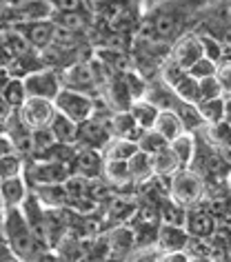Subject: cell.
<instances>
[{"instance_id": "cell-15", "label": "cell", "mask_w": 231, "mask_h": 262, "mask_svg": "<svg viewBox=\"0 0 231 262\" xmlns=\"http://www.w3.org/2000/svg\"><path fill=\"white\" fill-rule=\"evenodd\" d=\"M0 195H3V202H5V209H16V207H23V202L27 200V180H25L23 173L18 176H11V178H5L0 180Z\"/></svg>"}, {"instance_id": "cell-14", "label": "cell", "mask_w": 231, "mask_h": 262, "mask_svg": "<svg viewBox=\"0 0 231 262\" xmlns=\"http://www.w3.org/2000/svg\"><path fill=\"white\" fill-rule=\"evenodd\" d=\"M202 58V47H200V40L198 36H184L178 40L174 54H171V60H174L178 67L189 71L194 64Z\"/></svg>"}, {"instance_id": "cell-27", "label": "cell", "mask_w": 231, "mask_h": 262, "mask_svg": "<svg viewBox=\"0 0 231 262\" xmlns=\"http://www.w3.org/2000/svg\"><path fill=\"white\" fill-rule=\"evenodd\" d=\"M0 96L5 98V102L9 104L14 111H20L23 104L27 102V89H25V82L23 78H11V80L5 84V89L0 91Z\"/></svg>"}, {"instance_id": "cell-33", "label": "cell", "mask_w": 231, "mask_h": 262, "mask_svg": "<svg viewBox=\"0 0 231 262\" xmlns=\"http://www.w3.org/2000/svg\"><path fill=\"white\" fill-rule=\"evenodd\" d=\"M102 173L107 176V180L111 182V185H127V182H131V173H129V165L127 162H120V160H104V169Z\"/></svg>"}, {"instance_id": "cell-7", "label": "cell", "mask_w": 231, "mask_h": 262, "mask_svg": "<svg viewBox=\"0 0 231 262\" xmlns=\"http://www.w3.org/2000/svg\"><path fill=\"white\" fill-rule=\"evenodd\" d=\"M20 116L23 124L27 129H43V127H49L51 120L56 116V107L51 100H43V98H27V102L23 104L20 111H16Z\"/></svg>"}, {"instance_id": "cell-51", "label": "cell", "mask_w": 231, "mask_h": 262, "mask_svg": "<svg viewBox=\"0 0 231 262\" xmlns=\"http://www.w3.org/2000/svg\"><path fill=\"white\" fill-rule=\"evenodd\" d=\"M111 3H118V5H124V7H134L138 9L142 5V0H111Z\"/></svg>"}, {"instance_id": "cell-35", "label": "cell", "mask_w": 231, "mask_h": 262, "mask_svg": "<svg viewBox=\"0 0 231 262\" xmlns=\"http://www.w3.org/2000/svg\"><path fill=\"white\" fill-rule=\"evenodd\" d=\"M138 213V209L134 202L124 200V198H116L114 202H111V209H109V215L118 222H129L134 215Z\"/></svg>"}, {"instance_id": "cell-8", "label": "cell", "mask_w": 231, "mask_h": 262, "mask_svg": "<svg viewBox=\"0 0 231 262\" xmlns=\"http://www.w3.org/2000/svg\"><path fill=\"white\" fill-rule=\"evenodd\" d=\"M11 29H18L20 34L27 38L29 45L34 49H47L54 45V31H56V25L51 20H38V23H23V25H16Z\"/></svg>"}, {"instance_id": "cell-41", "label": "cell", "mask_w": 231, "mask_h": 262, "mask_svg": "<svg viewBox=\"0 0 231 262\" xmlns=\"http://www.w3.org/2000/svg\"><path fill=\"white\" fill-rule=\"evenodd\" d=\"M18 173H23V162L18 156H9V158L0 160V180L11 178V176H18Z\"/></svg>"}, {"instance_id": "cell-31", "label": "cell", "mask_w": 231, "mask_h": 262, "mask_svg": "<svg viewBox=\"0 0 231 262\" xmlns=\"http://www.w3.org/2000/svg\"><path fill=\"white\" fill-rule=\"evenodd\" d=\"M51 23L56 27H62V29H69L74 34H80V31L87 27V18H85L82 11H71V14H65V11H56L51 16Z\"/></svg>"}, {"instance_id": "cell-50", "label": "cell", "mask_w": 231, "mask_h": 262, "mask_svg": "<svg viewBox=\"0 0 231 262\" xmlns=\"http://www.w3.org/2000/svg\"><path fill=\"white\" fill-rule=\"evenodd\" d=\"M11 80V74H9V69L7 67H0V91L5 89V84H7Z\"/></svg>"}, {"instance_id": "cell-40", "label": "cell", "mask_w": 231, "mask_h": 262, "mask_svg": "<svg viewBox=\"0 0 231 262\" xmlns=\"http://www.w3.org/2000/svg\"><path fill=\"white\" fill-rule=\"evenodd\" d=\"M189 76H194L196 80H202V78H211V76H216L218 74V64L214 62V60H209V58H200L194 67H191L189 71H187Z\"/></svg>"}, {"instance_id": "cell-54", "label": "cell", "mask_w": 231, "mask_h": 262, "mask_svg": "<svg viewBox=\"0 0 231 262\" xmlns=\"http://www.w3.org/2000/svg\"><path fill=\"white\" fill-rule=\"evenodd\" d=\"M0 262H20V260H18L14 253H7V255H5V258H0Z\"/></svg>"}, {"instance_id": "cell-13", "label": "cell", "mask_w": 231, "mask_h": 262, "mask_svg": "<svg viewBox=\"0 0 231 262\" xmlns=\"http://www.w3.org/2000/svg\"><path fill=\"white\" fill-rule=\"evenodd\" d=\"M189 233L184 231V227H174V225H160L158 227V240L156 245L162 249L164 253H178L187 251L189 245Z\"/></svg>"}, {"instance_id": "cell-23", "label": "cell", "mask_w": 231, "mask_h": 262, "mask_svg": "<svg viewBox=\"0 0 231 262\" xmlns=\"http://www.w3.org/2000/svg\"><path fill=\"white\" fill-rule=\"evenodd\" d=\"M169 149L176 154V158L180 160L182 169H189V165L196 158V140H194V134L184 131V134L178 136L174 142H169Z\"/></svg>"}, {"instance_id": "cell-11", "label": "cell", "mask_w": 231, "mask_h": 262, "mask_svg": "<svg viewBox=\"0 0 231 262\" xmlns=\"http://www.w3.org/2000/svg\"><path fill=\"white\" fill-rule=\"evenodd\" d=\"M74 173L85 176V178H98L100 171L104 169V156L102 151L96 149H87V147H78L76 158H74Z\"/></svg>"}, {"instance_id": "cell-43", "label": "cell", "mask_w": 231, "mask_h": 262, "mask_svg": "<svg viewBox=\"0 0 231 262\" xmlns=\"http://www.w3.org/2000/svg\"><path fill=\"white\" fill-rule=\"evenodd\" d=\"M218 82H220V87H222V94H227L231 96V62L227 64H218Z\"/></svg>"}, {"instance_id": "cell-30", "label": "cell", "mask_w": 231, "mask_h": 262, "mask_svg": "<svg viewBox=\"0 0 231 262\" xmlns=\"http://www.w3.org/2000/svg\"><path fill=\"white\" fill-rule=\"evenodd\" d=\"M176 114H178V118H180V122H182V127H184V131H189V134H194L196 129H200L202 124H204V120L200 118V114H198V109H196V104H189V102H178L176 104Z\"/></svg>"}, {"instance_id": "cell-28", "label": "cell", "mask_w": 231, "mask_h": 262, "mask_svg": "<svg viewBox=\"0 0 231 262\" xmlns=\"http://www.w3.org/2000/svg\"><path fill=\"white\" fill-rule=\"evenodd\" d=\"M171 91H174V94L178 96V100H182V102L198 104V100H200V94H198V80L194 76H189L187 71L176 80Z\"/></svg>"}, {"instance_id": "cell-25", "label": "cell", "mask_w": 231, "mask_h": 262, "mask_svg": "<svg viewBox=\"0 0 231 262\" xmlns=\"http://www.w3.org/2000/svg\"><path fill=\"white\" fill-rule=\"evenodd\" d=\"M158 213H160V225H174L184 227V218H187V209L178 205L174 198H164L158 205Z\"/></svg>"}, {"instance_id": "cell-2", "label": "cell", "mask_w": 231, "mask_h": 262, "mask_svg": "<svg viewBox=\"0 0 231 262\" xmlns=\"http://www.w3.org/2000/svg\"><path fill=\"white\" fill-rule=\"evenodd\" d=\"M54 107H56L58 114L67 116L69 120H74L76 124H82V122H87L89 118H94L96 100L89 94L62 87L60 94H58L56 100H54Z\"/></svg>"}, {"instance_id": "cell-20", "label": "cell", "mask_w": 231, "mask_h": 262, "mask_svg": "<svg viewBox=\"0 0 231 262\" xmlns=\"http://www.w3.org/2000/svg\"><path fill=\"white\" fill-rule=\"evenodd\" d=\"M109 102L116 107V111H129L134 98L129 94V87L124 82L122 74H114L109 80Z\"/></svg>"}, {"instance_id": "cell-16", "label": "cell", "mask_w": 231, "mask_h": 262, "mask_svg": "<svg viewBox=\"0 0 231 262\" xmlns=\"http://www.w3.org/2000/svg\"><path fill=\"white\" fill-rule=\"evenodd\" d=\"M34 195L40 202L43 209L47 211H58L69 205V195L65 191V185H45V187H34Z\"/></svg>"}, {"instance_id": "cell-42", "label": "cell", "mask_w": 231, "mask_h": 262, "mask_svg": "<svg viewBox=\"0 0 231 262\" xmlns=\"http://www.w3.org/2000/svg\"><path fill=\"white\" fill-rule=\"evenodd\" d=\"M54 45H56V47H60V49L69 51L76 45V34H74V31H69V29L56 27V31H54Z\"/></svg>"}, {"instance_id": "cell-32", "label": "cell", "mask_w": 231, "mask_h": 262, "mask_svg": "<svg viewBox=\"0 0 231 262\" xmlns=\"http://www.w3.org/2000/svg\"><path fill=\"white\" fill-rule=\"evenodd\" d=\"M167 147H169V142L164 140L160 134H156L154 129H151V131H142L140 138H138V151L147 154V156H151V158H154L156 154L164 151Z\"/></svg>"}, {"instance_id": "cell-22", "label": "cell", "mask_w": 231, "mask_h": 262, "mask_svg": "<svg viewBox=\"0 0 231 262\" xmlns=\"http://www.w3.org/2000/svg\"><path fill=\"white\" fill-rule=\"evenodd\" d=\"M96 60L100 62V67H107V69L114 71V74H124V71H131V62H129V58H127L124 51L98 47Z\"/></svg>"}, {"instance_id": "cell-45", "label": "cell", "mask_w": 231, "mask_h": 262, "mask_svg": "<svg viewBox=\"0 0 231 262\" xmlns=\"http://www.w3.org/2000/svg\"><path fill=\"white\" fill-rule=\"evenodd\" d=\"M56 11H65V14H71V11H82L85 5L82 0H54Z\"/></svg>"}, {"instance_id": "cell-3", "label": "cell", "mask_w": 231, "mask_h": 262, "mask_svg": "<svg viewBox=\"0 0 231 262\" xmlns=\"http://www.w3.org/2000/svg\"><path fill=\"white\" fill-rule=\"evenodd\" d=\"M74 173L71 165L65 162H56V160H40L36 158L31 165L27 167L25 180L31 187H45V185H65V180Z\"/></svg>"}, {"instance_id": "cell-24", "label": "cell", "mask_w": 231, "mask_h": 262, "mask_svg": "<svg viewBox=\"0 0 231 262\" xmlns=\"http://www.w3.org/2000/svg\"><path fill=\"white\" fill-rule=\"evenodd\" d=\"M151 165H154V176H160V178H174L182 169L180 160L176 158V154L171 151L169 147L164 149V151L156 154L154 158H151Z\"/></svg>"}, {"instance_id": "cell-12", "label": "cell", "mask_w": 231, "mask_h": 262, "mask_svg": "<svg viewBox=\"0 0 231 262\" xmlns=\"http://www.w3.org/2000/svg\"><path fill=\"white\" fill-rule=\"evenodd\" d=\"M151 25H154V31L160 42H171L174 38H178L182 29V16L180 9H164L160 11L156 18H151Z\"/></svg>"}, {"instance_id": "cell-6", "label": "cell", "mask_w": 231, "mask_h": 262, "mask_svg": "<svg viewBox=\"0 0 231 262\" xmlns=\"http://www.w3.org/2000/svg\"><path fill=\"white\" fill-rule=\"evenodd\" d=\"M114 138L109 129V118H89L87 122L80 124V134H78V145L76 147H87V149H96L102 151L109 145V140Z\"/></svg>"}, {"instance_id": "cell-39", "label": "cell", "mask_w": 231, "mask_h": 262, "mask_svg": "<svg viewBox=\"0 0 231 262\" xmlns=\"http://www.w3.org/2000/svg\"><path fill=\"white\" fill-rule=\"evenodd\" d=\"M122 76H124V82H127V87H129L131 98H134V100H142V98L147 96V82H144L134 69L124 71Z\"/></svg>"}, {"instance_id": "cell-21", "label": "cell", "mask_w": 231, "mask_h": 262, "mask_svg": "<svg viewBox=\"0 0 231 262\" xmlns=\"http://www.w3.org/2000/svg\"><path fill=\"white\" fill-rule=\"evenodd\" d=\"M138 154V142L127 140V138H111L109 145L102 149L104 160H120L129 162Z\"/></svg>"}, {"instance_id": "cell-38", "label": "cell", "mask_w": 231, "mask_h": 262, "mask_svg": "<svg viewBox=\"0 0 231 262\" xmlns=\"http://www.w3.org/2000/svg\"><path fill=\"white\" fill-rule=\"evenodd\" d=\"M198 94H200V100L222 98V87H220V82H218V78L211 76V78H202V80H198Z\"/></svg>"}, {"instance_id": "cell-55", "label": "cell", "mask_w": 231, "mask_h": 262, "mask_svg": "<svg viewBox=\"0 0 231 262\" xmlns=\"http://www.w3.org/2000/svg\"><path fill=\"white\" fill-rule=\"evenodd\" d=\"M5 213V211H3ZM3 213H0V242L5 240V220H3Z\"/></svg>"}, {"instance_id": "cell-60", "label": "cell", "mask_w": 231, "mask_h": 262, "mask_svg": "<svg viewBox=\"0 0 231 262\" xmlns=\"http://www.w3.org/2000/svg\"><path fill=\"white\" fill-rule=\"evenodd\" d=\"M51 3H54V0H51Z\"/></svg>"}, {"instance_id": "cell-48", "label": "cell", "mask_w": 231, "mask_h": 262, "mask_svg": "<svg viewBox=\"0 0 231 262\" xmlns=\"http://www.w3.org/2000/svg\"><path fill=\"white\" fill-rule=\"evenodd\" d=\"M191 255L187 251H178V253H164L160 262H189Z\"/></svg>"}, {"instance_id": "cell-47", "label": "cell", "mask_w": 231, "mask_h": 262, "mask_svg": "<svg viewBox=\"0 0 231 262\" xmlns=\"http://www.w3.org/2000/svg\"><path fill=\"white\" fill-rule=\"evenodd\" d=\"M109 3L111 0H82L85 11H91V14H104Z\"/></svg>"}, {"instance_id": "cell-4", "label": "cell", "mask_w": 231, "mask_h": 262, "mask_svg": "<svg viewBox=\"0 0 231 262\" xmlns=\"http://www.w3.org/2000/svg\"><path fill=\"white\" fill-rule=\"evenodd\" d=\"M23 82H25V89H27L29 98H43V100H51V102L56 100V96L60 94V89H62L60 78L49 67L29 71V74L23 78Z\"/></svg>"}, {"instance_id": "cell-9", "label": "cell", "mask_w": 231, "mask_h": 262, "mask_svg": "<svg viewBox=\"0 0 231 262\" xmlns=\"http://www.w3.org/2000/svg\"><path fill=\"white\" fill-rule=\"evenodd\" d=\"M96 82H98V76H96L94 62H76V64H69V67L65 69V84L62 87H67V89H76V91L87 94V89L94 87Z\"/></svg>"}, {"instance_id": "cell-1", "label": "cell", "mask_w": 231, "mask_h": 262, "mask_svg": "<svg viewBox=\"0 0 231 262\" xmlns=\"http://www.w3.org/2000/svg\"><path fill=\"white\" fill-rule=\"evenodd\" d=\"M5 220V242H7L9 251L16 255L20 262H31L38 253V245L34 231L29 229L25 213L20 207L16 209H5L3 213Z\"/></svg>"}, {"instance_id": "cell-56", "label": "cell", "mask_w": 231, "mask_h": 262, "mask_svg": "<svg viewBox=\"0 0 231 262\" xmlns=\"http://www.w3.org/2000/svg\"><path fill=\"white\" fill-rule=\"evenodd\" d=\"M189 262H214V260L211 258H191Z\"/></svg>"}, {"instance_id": "cell-59", "label": "cell", "mask_w": 231, "mask_h": 262, "mask_svg": "<svg viewBox=\"0 0 231 262\" xmlns=\"http://www.w3.org/2000/svg\"><path fill=\"white\" fill-rule=\"evenodd\" d=\"M0 27H3V20H0Z\"/></svg>"}, {"instance_id": "cell-53", "label": "cell", "mask_w": 231, "mask_h": 262, "mask_svg": "<svg viewBox=\"0 0 231 262\" xmlns=\"http://www.w3.org/2000/svg\"><path fill=\"white\" fill-rule=\"evenodd\" d=\"M160 3H164V0H142V5L147 9H151V7H156V5H160Z\"/></svg>"}, {"instance_id": "cell-34", "label": "cell", "mask_w": 231, "mask_h": 262, "mask_svg": "<svg viewBox=\"0 0 231 262\" xmlns=\"http://www.w3.org/2000/svg\"><path fill=\"white\" fill-rule=\"evenodd\" d=\"M136 245V238H134V229L129 227H116L109 235V249L111 251H129L131 247Z\"/></svg>"}, {"instance_id": "cell-49", "label": "cell", "mask_w": 231, "mask_h": 262, "mask_svg": "<svg viewBox=\"0 0 231 262\" xmlns=\"http://www.w3.org/2000/svg\"><path fill=\"white\" fill-rule=\"evenodd\" d=\"M11 114H14V109H11L9 104L5 102V98L0 96V122H7L11 118Z\"/></svg>"}, {"instance_id": "cell-19", "label": "cell", "mask_w": 231, "mask_h": 262, "mask_svg": "<svg viewBox=\"0 0 231 262\" xmlns=\"http://www.w3.org/2000/svg\"><path fill=\"white\" fill-rule=\"evenodd\" d=\"M154 131H156V134H160L167 142H174L178 136L184 134V127H182V122H180V118H178L176 111L162 109L160 114H158V120L154 124Z\"/></svg>"}, {"instance_id": "cell-36", "label": "cell", "mask_w": 231, "mask_h": 262, "mask_svg": "<svg viewBox=\"0 0 231 262\" xmlns=\"http://www.w3.org/2000/svg\"><path fill=\"white\" fill-rule=\"evenodd\" d=\"M31 138H34V154L38 156V158L56 145V138H54V134H51L49 127L34 129V131H31Z\"/></svg>"}, {"instance_id": "cell-46", "label": "cell", "mask_w": 231, "mask_h": 262, "mask_svg": "<svg viewBox=\"0 0 231 262\" xmlns=\"http://www.w3.org/2000/svg\"><path fill=\"white\" fill-rule=\"evenodd\" d=\"M9 156H18L16 147H14V140H11L9 134H0V160L9 158Z\"/></svg>"}, {"instance_id": "cell-29", "label": "cell", "mask_w": 231, "mask_h": 262, "mask_svg": "<svg viewBox=\"0 0 231 262\" xmlns=\"http://www.w3.org/2000/svg\"><path fill=\"white\" fill-rule=\"evenodd\" d=\"M198 114L209 127L220 124L224 120V98H214V100H200L196 104Z\"/></svg>"}, {"instance_id": "cell-37", "label": "cell", "mask_w": 231, "mask_h": 262, "mask_svg": "<svg viewBox=\"0 0 231 262\" xmlns=\"http://www.w3.org/2000/svg\"><path fill=\"white\" fill-rule=\"evenodd\" d=\"M198 40H200V47H202V56H204V58L214 60L216 64L222 60L224 51H222V45L218 42L216 38H211V36H207V34H202V36H198Z\"/></svg>"}, {"instance_id": "cell-18", "label": "cell", "mask_w": 231, "mask_h": 262, "mask_svg": "<svg viewBox=\"0 0 231 262\" xmlns=\"http://www.w3.org/2000/svg\"><path fill=\"white\" fill-rule=\"evenodd\" d=\"M51 134H54L56 142H60V145H78V134H80V124H76L74 120H69L67 116L58 114L54 116V120L49 124Z\"/></svg>"}, {"instance_id": "cell-10", "label": "cell", "mask_w": 231, "mask_h": 262, "mask_svg": "<svg viewBox=\"0 0 231 262\" xmlns=\"http://www.w3.org/2000/svg\"><path fill=\"white\" fill-rule=\"evenodd\" d=\"M184 231L194 240H207L216 233V220L214 215L204 209H187L184 218Z\"/></svg>"}, {"instance_id": "cell-26", "label": "cell", "mask_w": 231, "mask_h": 262, "mask_svg": "<svg viewBox=\"0 0 231 262\" xmlns=\"http://www.w3.org/2000/svg\"><path fill=\"white\" fill-rule=\"evenodd\" d=\"M129 173H131V182H149L151 178H154V165H151V156L138 151L134 158H131L129 162Z\"/></svg>"}, {"instance_id": "cell-52", "label": "cell", "mask_w": 231, "mask_h": 262, "mask_svg": "<svg viewBox=\"0 0 231 262\" xmlns=\"http://www.w3.org/2000/svg\"><path fill=\"white\" fill-rule=\"evenodd\" d=\"M222 122H227L229 127H231V98L224 100V120Z\"/></svg>"}, {"instance_id": "cell-58", "label": "cell", "mask_w": 231, "mask_h": 262, "mask_svg": "<svg viewBox=\"0 0 231 262\" xmlns=\"http://www.w3.org/2000/svg\"><path fill=\"white\" fill-rule=\"evenodd\" d=\"M227 185H229V189H231V173H229V178H227Z\"/></svg>"}, {"instance_id": "cell-17", "label": "cell", "mask_w": 231, "mask_h": 262, "mask_svg": "<svg viewBox=\"0 0 231 262\" xmlns=\"http://www.w3.org/2000/svg\"><path fill=\"white\" fill-rule=\"evenodd\" d=\"M129 114H131L136 127L140 131H151V129H154V124H156V120H158L160 109H158L154 102H149L147 98H142V100H134V102H131Z\"/></svg>"}, {"instance_id": "cell-44", "label": "cell", "mask_w": 231, "mask_h": 262, "mask_svg": "<svg viewBox=\"0 0 231 262\" xmlns=\"http://www.w3.org/2000/svg\"><path fill=\"white\" fill-rule=\"evenodd\" d=\"M211 138H216L220 145H231V127L227 122H220V124H214L211 127Z\"/></svg>"}, {"instance_id": "cell-57", "label": "cell", "mask_w": 231, "mask_h": 262, "mask_svg": "<svg viewBox=\"0 0 231 262\" xmlns=\"http://www.w3.org/2000/svg\"><path fill=\"white\" fill-rule=\"evenodd\" d=\"M5 211V202H3V195H0V213Z\"/></svg>"}, {"instance_id": "cell-5", "label": "cell", "mask_w": 231, "mask_h": 262, "mask_svg": "<svg viewBox=\"0 0 231 262\" xmlns=\"http://www.w3.org/2000/svg\"><path fill=\"white\" fill-rule=\"evenodd\" d=\"M202 195V180L200 176L191 169H180L174 178H171V198H174L178 205L189 207L196 205Z\"/></svg>"}]
</instances>
